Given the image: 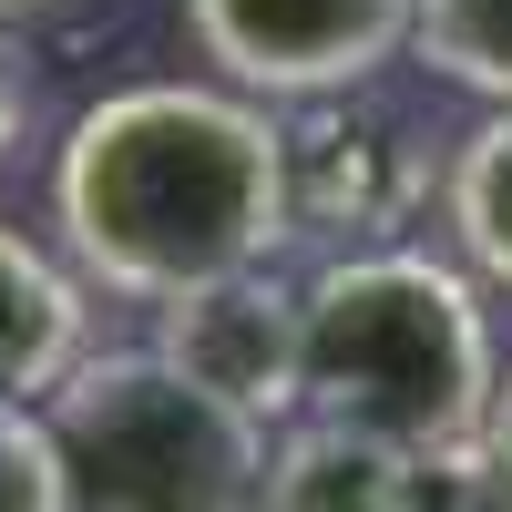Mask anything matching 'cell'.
I'll list each match as a JSON object with an SVG mask.
<instances>
[{
  "mask_svg": "<svg viewBox=\"0 0 512 512\" xmlns=\"http://www.w3.org/2000/svg\"><path fill=\"white\" fill-rule=\"evenodd\" d=\"M441 226H451V246H461L472 277L512 287V113L472 123V134L451 144V164H441Z\"/></svg>",
  "mask_w": 512,
  "mask_h": 512,
  "instance_id": "cell-9",
  "label": "cell"
},
{
  "mask_svg": "<svg viewBox=\"0 0 512 512\" xmlns=\"http://www.w3.org/2000/svg\"><path fill=\"white\" fill-rule=\"evenodd\" d=\"M93 359V297L52 246L0 216V410H41Z\"/></svg>",
  "mask_w": 512,
  "mask_h": 512,
  "instance_id": "cell-7",
  "label": "cell"
},
{
  "mask_svg": "<svg viewBox=\"0 0 512 512\" xmlns=\"http://www.w3.org/2000/svg\"><path fill=\"white\" fill-rule=\"evenodd\" d=\"M431 482L410 451L338 431V420H297V431L267 451V512H431Z\"/></svg>",
  "mask_w": 512,
  "mask_h": 512,
  "instance_id": "cell-8",
  "label": "cell"
},
{
  "mask_svg": "<svg viewBox=\"0 0 512 512\" xmlns=\"http://www.w3.org/2000/svg\"><path fill=\"white\" fill-rule=\"evenodd\" d=\"M21 123H31V93H21V72L0 62V164L21 154Z\"/></svg>",
  "mask_w": 512,
  "mask_h": 512,
  "instance_id": "cell-13",
  "label": "cell"
},
{
  "mask_svg": "<svg viewBox=\"0 0 512 512\" xmlns=\"http://www.w3.org/2000/svg\"><path fill=\"white\" fill-rule=\"evenodd\" d=\"M287 144V236H308L328 256H359V246H410L400 226L441 195V164L431 134L379 103L369 82L359 93H328V103H297L277 123Z\"/></svg>",
  "mask_w": 512,
  "mask_h": 512,
  "instance_id": "cell-4",
  "label": "cell"
},
{
  "mask_svg": "<svg viewBox=\"0 0 512 512\" xmlns=\"http://www.w3.org/2000/svg\"><path fill=\"white\" fill-rule=\"evenodd\" d=\"M0 11H52V0H0Z\"/></svg>",
  "mask_w": 512,
  "mask_h": 512,
  "instance_id": "cell-14",
  "label": "cell"
},
{
  "mask_svg": "<svg viewBox=\"0 0 512 512\" xmlns=\"http://www.w3.org/2000/svg\"><path fill=\"white\" fill-rule=\"evenodd\" d=\"M41 420L72 512H267V431L154 349H93Z\"/></svg>",
  "mask_w": 512,
  "mask_h": 512,
  "instance_id": "cell-3",
  "label": "cell"
},
{
  "mask_svg": "<svg viewBox=\"0 0 512 512\" xmlns=\"http://www.w3.org/2000/svg\"><path fill=\"white\" fill-rule=\"evenodd\" d=\"M410 52L431 62V82L512 113V0H420L410 11Z\"/></svg>",
  "mask_w": 512,
  "mask_h": 512,
  "instance_id": "cell-10",
  "label": "cell"
},
{
  "mask_svg": "<svg viewBox=\"0 0 512 512\" xmlns=\"http://www.w3.org/2000/svg\"><path fill=\"white\" fill-rule=\"evenodd\" d=\"M154 359L185 369L195 390L246 410L256 431L297 410V287L277 267H246L216 287H185L154 308Z\"/></svg>",
  "mask_w": 512,
  "mask_h": 512,
  "instance_id": "cell-6",
  "label": "cell"
},
{
  "mask_svg": "<svg viewBox=\"0 0 512 512\" xmlns=\"http://www.w3.org/2000/svg\"><path fill=\"white\" fill-rule=\"evenodd\" d=\"M52 216L72 267L113 297H185L246 267H277L287 246V144L277 113L226 82H123L82 103Z\"/></svg>",
  "mask_w": 512,
  "mask_h": 512,
  "instance_id": "cell-1",
  "label": "cell"
},
{
  "mask_svg": "<svg viewBox=\"0 0 512 512\" xmlns=\"http://www.w3.org/2000/svg\"><path fill=\"white\" fill-rule=\"evenodd\" d=\"M472 502L482 512H512V369H502V390H492V410H482V441H472Z\"/></svg>",
  "mask_w": 512,
  "mask_h": 512,
  "instance_id": "cell-12",
  "label": "cell"
},
{
  "mask_svg": "<svg viewBox=\"0 0 512 512\" xmlns=\"http://www.w3.org/2000/svg\"><path fill=\"white\" fill-rule=\"evenodd\" d=\"M502 390L482 287L431 246H359L297 287V410L410 451L420 472H472Z\"/></svg>",
  "mask_w": 512,
  "mask_h": 512,
  "instance_id": "cell-2",
  "label": "cell"
},
{
  "mask_svg": "<svg viewBox=\"0 0 512 512\" xmlns=\"http://www.w3.org/2000/svg\"><path fill=\"white\" fill-rule=\"evenodd\" d=\"M0 512H72V482H62V451H52L41 410H0Z\"/></svg>",
  "mask_w": 512,
  "mask_h": 512,
  "instance_id": "cell-11",
  "label": "cell"
},
{
  "mask_svg": "<svg viewBox=\"0 0 512 512\" xmlns=\"http://www.w3.org/2000/svg\"><path fill=\"white\" fill-rule=\"evenodd\" d=\"M420 0H185L195 52L246 103H328L410 52Z\"/></svg>",
  "mask_w": 512,
  "mask_h": 512,
  "instance_id": "cell-5",
  "label": "cell"
}]
</instances>
